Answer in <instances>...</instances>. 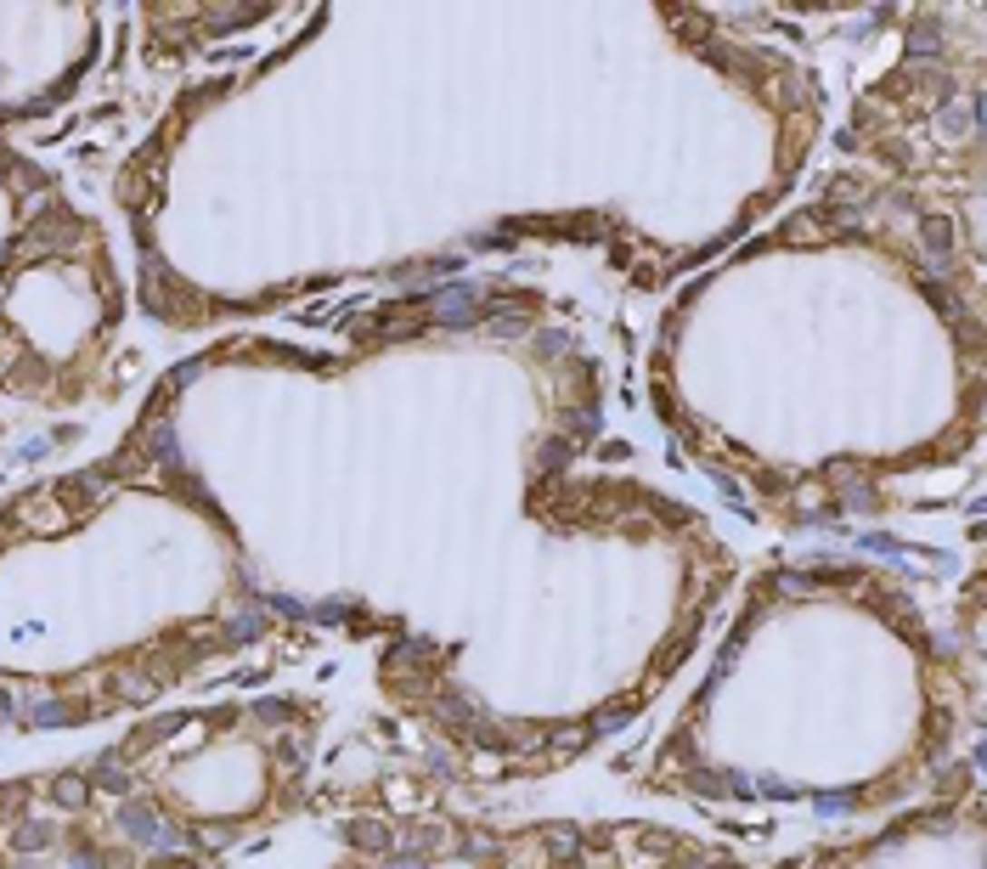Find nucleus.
Listing matches in <instances>:
<instances>
[{"instance_id": "nucleus-5", "label": "nucleus", "mask_w": 987, "mask_h": 869, "mask_svg": "<svg viewBox=\"0 0 987 869\" xmlns=\"http://www.w3.org/2000/svg\"><path fill=\"white\" fill-rule=\"evenodd\" d=\"M254 711H259L266 723H288V718H294V706H282V700H259Z\"/></svg>"}, {"instance_id": "nucleus-6", "label": "nucleus", "mask_w": 987, "mask_h": 869, "mask_svg": "<svg viewBox=\"0 0 987 869\" xmlns=\"http://www.w3.org/2000/svg\"><path fill=\"white\" fill-rule=\"evenodd\" d=\"M34 723H68V706H63V700H45V706L34 711Z\"/></svg>"}, {"instance_id": "nucleus-8", "label": "nucleus", "mask_w": 987, "mask_h": 869, "mask_svg": "<svg viewBox=\"0 0 987 869\" xmlns=\"http://www.w3.org/2000/svg\"><path fill=\"white\" fill-rule=\"evenodd\" d=\"M706 869H739V864H728V858H722V864H706Z\"/></svg>"}, {"instance_id": "nucleus-4", "label": "nucleus", "mask_w": 987, "mask_h": 869, "mask_svg": "<svg viewBox=\"0 0 987 869\" xmlns=\"http://www.w3.org/2000/svg\"><path fill=\"white\" fill-rule=\"evenodd\" d=\"M40 847H51V830H45V825H23V830H12V853H40Z\"/></svg>"}, {"instance_id": "nucleus-7", "label": "nucleus", "mask_w": 987, "mask_h": 869, "mask_svg": "<svg viewBox=\"0 0 987 869\" xmlns=\"http://www.w3.org/2000/svg\"><path fill=\"white\" fill-rule=\"evenodd\" d=\"M6 718H12V695H6V688H0V723H6Z\"/></svg>"}, {"instance_id": "nucleus-2", "label": "nucleus", "mask_w": 987, "mask_h": 869, "mask_svg": "<svg viewBox=\"0 0 987 869\" xmlns=\"http://www.w3.org/2000/svg\"><path fill=\"white\" fill-rule=\"evenodd\" d=\"M350 841H356L361 853H389V847H396V835H389L384 825H356V830H350Z\"/></svg>"}, {"instance_id": "nucleus-1", "label": "nucleus", "mask_w": 987, "mask_h": 869, "mask_svg": "<svg viewBox=\"0 0 987 869\" xmlns=\"http://www.w3.org/2000/svg\"><path fill=\"white\" fill-rule=\"evenodd\" d=\"M124 830L136 835V841H164V830H159V813H152L147 802H136V807H124Z\"/></svg>"}, {"instance_id": "nucleus-3", "label": "nucleus", "mask_w": 987, "mask_h": 869, "mask_svg": "<svg viewBox=\"0 0 987 869\" xmlns=\"http://www.w3.org/2000/svg\"><path fill=\"white\" fill-rule=\"evenodd\" d=\"M85 796H91L85 779H57V785H51V802H57V807H85Z\"/></svg>"}]
</instances>
